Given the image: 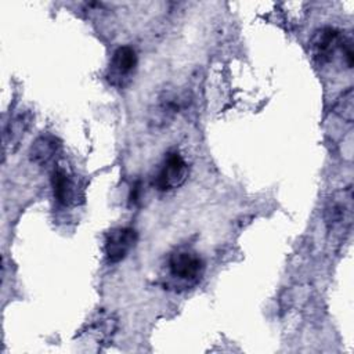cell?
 Listing matches in <instances>:
<instances>
[{
	"label": "cell",
	"mask_w": 354,
	"mask_h": 354,
	"mask_svg": "<svg viewBox=\"0 0 354 354\" xmlns=\"http://www.w3.org/2000/svg\"><path fill=\"white\" fill-rule=\"evenodd\" d=\"M310 51L319 64L333 61L336 54L340 53L347 68L353 66L351 41L335 28L325 26L315 30L310 40Z\"/></svg>",
	"instance_id": "cell-1"
},
{
	"label": "cell",
	"mask_w": 354,
	"mask_h": 354,
	"mask_svg": "<svg viewBox=\"0 0 354 354\" xmlns=\"http://www.w3.org/2000/svg\"><path fill=\"white\" fill-rule=\"evenodd\" d=\"M188 174V166L184 158L178 152H169L159 169L158 174L155 176L153 184L158 191H171L180 187Z\"/></svg>",
	"instance_id": "cell-2"
},
{
	"label": "cell",
	"mask_w": 354,
	"mask_h": 354,
	"mask_svg": "<svg viewBox=\"0 0 354 354\" xmlns=\"http://www.w3.org/2000/svg\"><path fill=\"white\" fill-rule=\"evenodd\" d=\"M203 267V260L192 250H177L169 259L170 274L181 281H196L202 274Z\"/></svg>",
	"instance_id": "cell-3"
},
{
	"label": "cell",
	"mask_w": 354,
	"mask_h": 354,
	"mask_svg": "<svg viewBox=\"0 0 354 354\" xmlns=\"http://www.w3.org/2000/svg\"><path fill=\"white\" fill-rule=\"evenodd\" d=\"M137 242V232L130 227L113 228L105 239V254L111 263L123 260Z\"/></svg>",
	"instance_id": "cell-4"
},
{
	"label": "cell",
	"mask_w": 354,
	"mask_h": 354,
	"mask_svg": "<svg viewBox=\"0 0 354 354\" xmlns=\"http://www.w3.org/2000/svg\"><path fill=\"white\" fill-rule=\"evenodd\" d=\"M353 196L351 188L347 187L343 191H339L330 198L326 210L325 220L329 227H342L344 224H350L351 213H353Z\"/></svg>",
	"instance_id": "cell-5"
},
{
	"label": "cell",
	"mask_w": 354,
	"mask_h": 354,
	"mask_svg": "<svg viewBox=\"0 0 354 354\" xmlns=\"http://www.w3.org/2000/svg\"><path fill=\"white\" fill-rule=\"evenodd\" d=\"M51 185L54 191V198L61 205H71L76 196L75 183L71 176L64 169H55L51 177Z\"/></svg>",
	"instance_id": "cell-6"
},
{
	"label": "cell",
	"mask_w": 354,
	"mask_h": 354,
	"mask_svg": "<svg viewBox=\"0 0 354 354\" xmlns=\"http://www.w3.org/2000/svg\"><path fill=\"white\" fill-rule=\"evenodd\" d=\"M136 66H137V54L131 47L123 46L113 53L111 68H112V75L115 77L123 79L131 75Z\"/></svg>",
	"instance_id": "cell-7"
},
{
	"label": "cell",
	"mask_w": 354,
	"mask_h": 354,
	"mask_svg": "<svg viewBox=\"0 0 354 354\" xmlns=\"http://www.w3.org/2000/svg\"><path fill=\"white\" fill-rule=\"evenodd\" d=\"M57 148L58 145L53 138L40 137L33 142L30 148V159L39 165H44L54 158V155L57 153Z\"/></svg>",
	"instance_id": "cell-8"
},
{
	"label": "cell",
	"mask_w": 354,
	"mask_h": 354,
	"mask_svg": "<svg viewBox=\"0 0 354 354\" xmlns=\"http://www.w3.org/2000/svg\"><path fill=\"white\" fill-rule=\"evenodd\" d=\"M354 95H353V90L351 87L348 90H346L342 97L336 101L335 104V112L337 115H340L343 119H346L347 122L353 120V113H354Z\"/></svg>",
	"instance_id": "cell-9"
}]
</instances>
